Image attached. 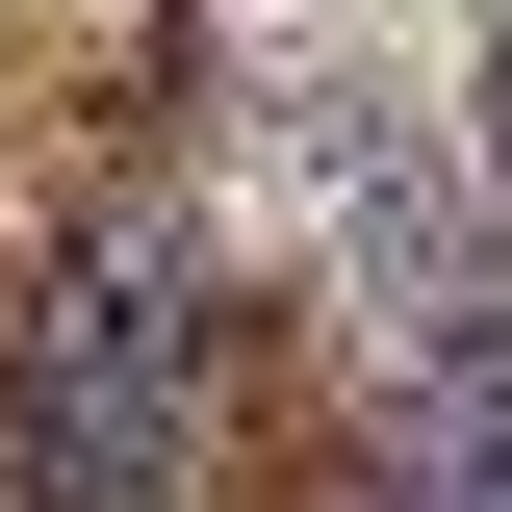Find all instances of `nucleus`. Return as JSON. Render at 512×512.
<instances>
[{
  "label": "nucleus",
  "mask_w": 512,
  "mask_h": 512,
  "mask_svg": "<svg viewBox=\"0 0 512 512\" xmlns=\"http://www.w3.org/2000/svg\"><path fill=\"white\" fill-rule=\"evenodd\" d=\"M180 461H205V231L103 205L0 359V512H180Z\"/></svg>",
  "instance_id": "nucleus-1"
},
{
  "label": "nucleus",
  "mask_w": 512,
  "mask_h": 512,
  "mask_svg": "<svg viewBox=\"0 0 512 512\" xmlns=\"http://www.w3.org/2000/svg\"><path fill=\"white\" fill-rule=\"evenodd\" d=\"M410 512H512V308H436L410 359Z\"/></svg>",
  "instance_id": "nucleus-2"
}]
</instances>
